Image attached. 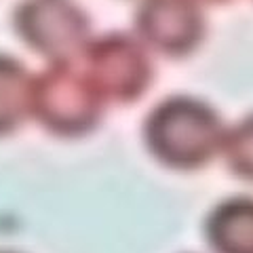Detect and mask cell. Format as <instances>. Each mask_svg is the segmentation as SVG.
Listing matches in <instances>:
<instances>
[{
    "label": "cell",
    "instance_id": "1",
    "mask_svg": "<svg viewBox=\"0 0 253 253\" xmlns=\"http://www.w3.org/2000/svg\"><path fill=\"white\" fill-rule=\"evenodd\" d=\"M226 129L217 112L201 99L173 95L148 114L144 139L158 163L177 171L205 167L221 146Z\"/></svg>",
    "mask_w": 253,
    "mask_h": 253
},
{
    "label": "cell",
    "instance_id": "2",
    "mask_svg": "<svg viewBox=\"0 0 253 253\" xmlns=\"http://www.w3.org/2000/svg\"><path fill=\"white\" fill-rule=\"evenodd\" d=\"M104 97L81 61H49L32 78V116L57 137H81L99 125Z\"/></svg>",
    "mask_w": 253,
    "mask_h": 253
},
{
    "label": "cell",
    "instance_id": "3",
    "mask_svg": "<svg viewBox=\"0 0 253 253\" xmlns=\"http://www.w3.org/2000/svg\"><path fill=\"white\" fill-rule=\"evenodd\" d=\"M83 68L93 86L112 104H133L152 83V61L141 38L123 32L89 41L81 53Z\"/></svg>",
    "mask_w": 253,
    "mask_h": 253
},
{
    "label": "cell",
    "instance_id": "4",
    "mask_svg": "<svg viewBox=\"0 0 253 253\" xmlns=\"http://www.w3.org/2000/svg\"><path fill=\"white\" fill-rule=\"evenodd\" d=\"M13 23L21 41L49 61L78 59L89 44V19L70 0H23Z\"/></svg>",
    "mask_w": 253,
    "mask_h": 253
},
{
    "label": "cell",
    "instance_id": "5",
    "mask_svg": "<svg viewBox=\"0 0 253 253\" xmlns=\"http://www.w3.org/2000/svg\"><path fill=\"white\" fill-rule=\"evenodd\" d=\"M135 28L150 49L167 57H186L203 41L205 19L196 0H144Z\"/></svg>",
    "mask_w": 253,
    "mask_h": 253
},
{
    "label": "cell",
    "instance_id": "6",
    "mask_svg": "<svg viewBox=\"0 0 253 253\" xmlns=\"http://www.w3.org/2000/svg\"><path fill=\"white\" fill-rule=\"evenodd\" d=\"M205 236L215 253H253V199L232 196L209 213Z\"/></svg>",
    "mask_w": 253,
    "mask_h": 253
},
{
    "label": "cell",
    "instance_id": "7",
    "mask_svg": "<svg viewBox=\"0 0 253 253\" xmlns=\"http://www.w3.org/2000/svg\"><path fill=\"white\" fill-rule=\"evenodd\" d=\"M32 114V76L21 63L0 55V137L13 133Z\"/></svg>",
    "mask_w": 253,
    "mask_h": 253
},
{
    "label": "cell",
    "instance_id": "8",
    "mask_svg": "<svg viewBox=\"0 0 253 253\" xmlns=\"http://www.w3.org/2000/svg\"><path fill=\"white\" fill-rule=\"evenodd\" d=\"M221 152L236 177L253 181V114L226 131Z\"/></svg>",
    "mask_w": 253,
    "mask_h": 253
},
{
    "label": "cell",
    "instance_id": "9",
    "mask_svg": "<svg viewBox=\"0 0 253 253\" xmlns=\"http://www.w3.org/2000/svg\"><path fill=\"white\" fill-rule=\"evenodd\" d=\"M196 2H201V0H196ZM203 2H224V0H203Z\"/></svg>",
    "mask_w": 253,
    "mask_h": 253
},
{
    "label": "cell",
    "instance_id": "10",
    "mask_svg": "<svg viewBox=\"0 0 253 253\" xmlns=\"http://www.w3.org/2000/svg\"><path fill=\"white\" fill-rule=\"evenodd\" d=\"M0 253H17V251H6V249H0Z\"/></svg>",
    "mask_w": 253,
    "mask_h": 253
}]
</instances>
